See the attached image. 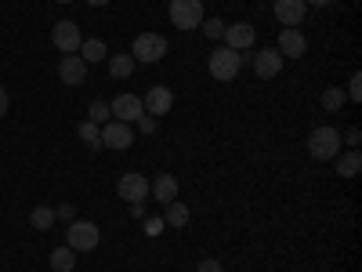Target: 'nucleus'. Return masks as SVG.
Segmentation results:
<instances>
[{"mask_svg":"<svg viewBox=\"0 0 362 272\" xmlns=\"http://www.w3.org/2000/svg\"><path fill=\"white\" fill-rule=\"evenodd\" d=\"M98 244H102V232H98L95 222H87V218H73V222H69V229H66V247H73L76 254H83V251H95Z\"/></svg>","mask_w":362,"mask_h":272,"instance_id":"1","label":"nucleus"},{"mask_svg":"<svg viewBox=\"0 0 362 272\" xmlns=\"http://www.w3.org/2000/svg\"><path fill=\"white\" fill-rule=\"evenodd\" d=\"M308 153L315 157V160H334L337 153H341V131L337 128H312V135H308Z\"/></svg>","mask_w":362,"mask_h":272,"instance_id":"2","label":"nucleus"},{"mask_svg":"<svg viewBox=\"0 0 362 272\" xmlns=\"http://www.w3.org/2000/svg\"><path fill=\"white\" fill-rule=\"evenodd\" d=\"M206 69H210V76L221 80V84L235 80V76H239V69H243V66H239V51H232V47H218V51H210Z\"/></svg>","mask_w":362,"mask_h":272,"instance_id":"3","label":"nucleus"},{"mask_svg":"<svg viewBox=\"0 0 362 272\" xmlns=\"http://www.w3.org/2000/svg\"><path fill=\"white\" fill-rule=\"evenodd\" d=\"M170 47H167V40L160 37V33H138L134 37V44H131V58L134 62H160V58L167 55Z\"/></svg>","mask_w":362,"mask_h":272,"instance_id":"4","label":"nucleus"},{"mask_svg":"<svg viewBox=\"0 0 362 272\" xmlns=\"http://www.w3.org/2000/svg\"><path fill=\"white\" fill-rule=\"evenodd\" d=\"M203 0H170V22L177 29H196L203 22Z\"/></svg>","mask_w":362,"mask_h":272,"instance_id":"5","label":"nucleus"},{"mask_svg":"<svg viewBox=\"0 0 362 272\" xmlns=\"http://www.w3.org/2000/svg\"><path fill=\"white\" fill-rule=\"evenodd\" d=\"M51 44L58 47V51H66V55H76L80 51V26L76 22H69V18H62V22H54L51 26Z\"/></svg>","mask_w":362,"mask_h":272,"instance_id":"6","label":"nucleus"},{"mask_svg":"<svg viewBox=\"0 0 362 272\" xmlns=\"http://www.w3.org/2000/svg\"><path fill=\"white\" fill-rule=\"evenodd\" d=\"M141 106H145V113L148 116H167L170 109H174V91L170 87H163V84H153V87H148L145 91V98H141Z\"/></svg>","mask_w":362,"mask_h":272,"instance_id":"7","label":"nucleus"},{"mask_svg":"<svg viewBox=\"0 0 362 272\" xmlns=\"http://www.w3.org/2000/svg\"><path fill=\"white\" fill-rule=\"evenodd\" d=\"M98 135H102V145H105V149H131V142H134L131 124H119V120H109V124H102Z\"/></svg>","mask_w":362,"mask_h":272,"instance_id":"8","label":"nucleus"},{"mask_svg":"<svg viewBox=\"0 0 362 272\" xmlns=\"http://www.w3.org/2000/svg\"><path fill=\"white\" fill-rule=\"evenodd\" d=\"M109 109H112V116L119 120V124H134V120L145 113L141 98H138V95H131V91H124V95H116V98L109 102Z\"/></svg>","mask_w":362,"mask_h":272,"instance_id":"9","label":"nucleus"},{"mask_svg":"<svg viewBox=\"0 0 362 272\" xmlns=\"http://www.w3.org/2000/svg\"><path fill=\"white\" fill-rule=\"evenodd\" d=\"M254 40H257V29H254L250 22H232V26H225V47H232V51H250Z\"/></svg>","mask_w":362,"mask_h":272,"instance_id":"10","label":"nucleus"},{"mask_svg":"<svg viewBox=\"0 0 362 272\" xmlns=\"http://www.w3.org/2000/svg\"><path fill=\"white\" fill-rule=\"evenodd\" d=\"M250 66H254V73L261 80H272V76L283 73V55L276 47H261V51H254V62Z\"/></svg>","mask_w":362,"mask_h":272,"instance_id":"11","label":"nucleus"},{"mask_svg":"<svg viewBox=\"0 0 362 272\" xmlns=\"http://www.w3.org/2000/svg\"><path fill=\"white\" fill-rule=\"evenodd\" d=\"M148 186H153V181H148L145 174H138V171H131V174H124L119 178V196H124L127 203H145V196H148Z\"/></svg>","mask_w":362,"mask_h":272,"instance_id":"12","label":"nucleus"},{"mask_svg":"<svg viewBox=\"0 0 362 272\" xmlns=\"http://www.w3.org/2000/svg\"><path fill=\"white\" fill-rule=\"evenodd\" d=\"M276 18L283 22V29H297V22H305V11H308V4L305 0H276Z\"/></svg>","mask_w":362,"mask_h":272,"instance_id":"13","label":"nucleus"},{"mask_svg":"<svg viewBox=\"0 0 362 272\" xmlns=\"http://www.w3.org/2000/svg\"><path fill=\"white\" fill-rule=\"evenodd\" d=\"M58 76H62V84L76 87V84L87 80V62H83L80 55H66L62 62H58Z\"/></svg>","mask_w":362,"mask_h":272,"instance_id":"14","label":"nucleus"},{"mask_svg":"<svg viewBox=\"0 0 362 272\" xmlns=\"http://www.w3.org/2000/svg\"><path fill=\"white\" fill-rule=\"evenodd\" d=\"M305 33L300 29H279V44H276V51L283 55V58H300L305 55Z\"/></svg>","mask_w":362,"mask_h":272,"instance_id":"15","label":"nucleus"},{"mask_svg":"<svg viewBox=\"0 0 362 272\" xmlns=\"http://www.w3.org/2000/svg\"><path fill=\"white\" fill-rule=\"evenodd\" d=\"M148 193H153L160 203H174L177 200V178L174 174H156V181H153V186H148Z\"/></svg>","mask_w":362,"mask_h":272,"instance_id":"16","label":"nucleus"},{"mask_svg":"<svg viewBox=\"0 0 362 272\" xmlns=\"http://www.w3.org/2000/svg\"><path fill=\"white\" fill-rule=\"evenodd\" d=\"M76 268V251L73 247H54L51 251V272H73Z\"/></svg>","mask_w":362,"mask_h":272,"instance_id":"17","label":"nucleus"},{"mask_svg":"<svg viewBox=\"0 0 362 272\" xmlns=\"http://www.w3.org/2000/svg\"><path fill=\"white\" fill-rule=\"evenodd\" d=\"M109 73H112L116 80H127V76L134 73V58H131V55H112V58H109Z\"/></svg>","mask_w":362,"mask_h":272,"instance_id":"18","label":"nucleus"},{"mask_svg":"<svg viewBox=\"0 0 362 272\" xmlns=\"http://www.w3.org/2000/svg\"><path fill=\"white\" fill-rule=\"evenodd\" d=\"M80 58H83L87 66L105 62V44H102V40H83V44H80Z\"/></svg>","mask_w":362,"mask_h":272,"instance_id":"19","label":"nucleus"},{"mask_svg":"<svg viewBox=\"0 0 362 272\" xmlns=\"http://www.w3.org/2000/svg\"><path fill=\"white\" fill-rule=\"evenodd\" d=\"M163 225H174V229H185L189 225V207L185 203H167V218H163Z\"/></svg>","mask_w":362,"mask_h":272,"instance_id":"20","label":"nucleus"},{"mask_svg":"<svg viewBox=\"0 0 362 272\" xmlns=\"http://www.w3.org/2000/svg\"><path fill=\"white\" fill-rule=\"evenodd\" d=\"M344 102H348V95H344L341 87H326V91H322V109H326V113H341Z\"/></svg>","mask_w":362,"mask_h":272,"instance_id":"21","label":"nucleus"},{"mask_svg":"<svg viewBox=\"0 0 362 272\" xmlns=\"http://www.w3.org/2000/svg\"><path fill=\"white\" fill-rule=\"evenodd\" d=\"M358 167H362L358 149H351V153H344V157L337 160V174H341V178H355V174H358Z\"/></svg>","mask_w":362,"mask_h":272,"instance_id":"22","label":"nucleus"},{"mask_svg":"<svg viewBox=\"0 0 362 272\" xmlns=\"http://www.w3.org/2000/svg\"><path fill=\"white\" fill-rule=\"evenodd\" d=\"M109 116H112V109H109V102H102V98L87 106V120H90V124H95V128L109 124Z\"/></svg>","mask_w":362,"mask_h":272,"instance_id":"23","label":"nucleus"},{"mask_svg":"<svg viewBox=\"0 0 362 272\" xmlns=\"http://www.w3.org/2000/svg\"><path fill=\"white\" fill-rule=\"evenodd\" d=\"M80 142L87 145V149H102V135H98V128L95 124H90V120H83V124H80Z\"/></svg>","mask_w":362,"mask_h":272,"instance_id":"24","label":"nucleus"},{"mask_svg":"<svg viewBox=\"0 0 362 272\" xmlns=\"http://www.w3.org/2000/svg\"><path fill=\"white\" fill-rule=\"evenodd\" d=\"M29 225L40 229V232H47V229L54 225V210H51V207H37L33 215H29Z\"/></svg>","mask_w":362,"mask_h":272,"instance_id":"25","label":"nucleus"},{"mask_svg":"<svg viewBox=\"0 0 362 272\" xmlns=\"http://www.w3.org/2000/svg\"><path fill=\"white\" fill-rule=\"evenodd\" d=\"M199 29H203L210 40H221V37H225V18H203Z\"/></svg>","mask_w":362,"mask_h":272,"instance_id":"26","label":"nucleus"},{"mask_svg":"<svg viewBox=\"0 0 362 272\" xmlns=\"http://www.w3.org/2000/svg\"><path fill=\"white\" fill-rule=\"evenodd\" d=\"M344 95H348L351 102H358V98H362V76H358V73L351 76V84H348V91H344Z\"/></svg>","mask_w":362,"mask_h":272,"instance_id":"27","label":"nucleus"},{"mask_svg":"<svg viewBox=\"0 0 362 272\" xmlns=\"http://www.w3.org/2000/svg\"><path fill=\"white\" fill-rule=\"evenodd\" d=\"M138 131H145V135H153V131H156V116H148V113H141V116H138Z\"/></svg>","mask_w":362,"mask_h":272,"instance_id":"28","label":"nucleus"},{"mask_svg":"<svg viewBox=\"0 0 362 272\" xmlns=\"http://www.w3.org/2000/svg\"><path fill=\"white\" fill-rule=\"evenodd\" d=\"M196 272H225V268H221V261H214V258H203V261L196 265Z\"/></svg>","mask_w":362,"mask_h":272,"instance_id":"29","label":"nucleus"},{"mask_svg":"<svg viewBox=\"0 0 362 272\" xmlns=\"http://www.w3.org/2000/svg\"><path fill=\"white\" fill-rule=\"evenodd\" d=\"M341 142H348L351 149H358V142H362V131H358V128H348V135H344Z\"/></svg>","mask_w":362,"mask_h":272,"instance_id":"30","label":"nucleus"},{"mask_svg":"<svg viewBox=\"0 0 362 272\" xmlns=\"http://www.w3.org/2000/svg\"><path fill=\"white\" fill-rule=\"evenodd\" d=\"M54 218H66V222H73V218H76V210H73V203H62V207L54 210Z\"/></svg>","mask_w":362,"mask_h":272,"instance_id":"31","label":"nucleus"},{"mask_svg":"<svg viewBox=\"0 0 362 272\" xmlns=\"http://www.w3.org/2000/svg\"><path fill=\"white\" fill-rule=\"evenodd\" d=\"M0 116H8V91L0 87Z\"/></svg>","mask_w":362,"mask_h":272,"instance_id":"32","label":"nucleus"},{"mask_svg":"<svg viewBox=\"0 0 362 272\" xmlns=\"http://www.w3.org/2000/svg\"><path fill=\"white\" fill-rule=\"evenodd\" d=\"M131 218H145V203H131Z\"/></svg>","mask_w":362,"mask_h":272,"instance_id":"33","label":"nucleus"},{"mask_svg":"<svg viewBox=\"0 0 362 272\" xmlns=\"http://www.w3.org/2000/svg\"><path fill=\"white\" fill-rule=\"evenodd\" d=\"M145 225H148V232H160V225H163V218H145Z\"/></svg>","mask_w":362,"mask_h":272,"instance_id":"34","label":"nucleus"},{"mask_svg":"<svg viewBox=\"0 0 362 272\" xmlns=\"http://www.w3.org/2000/svg\"><path fill=\"white\" fill-rule=\"evenodd\" d=\"M305 4H312V8H326V4H334V0H305Z\"/></svg>","mask_w":362,"mask_h":272,"instance_id":"35","label":"nucleus"},{"mask_svg":"<svg viewBox=\"0 0 362 272\" xmlns=\"http://www.w3.org/2000/svg\"><path fill=\"white\" fill-rule=\"evenodd\" d=\"M87 4H90V8H105V4H109V0H87Z\"/></svg>","mask_w":362,"mask_h":272,"instance_id":"36","label":"nucleus"},{"mask_svg":"<svg viewBox=\"0 0 362 272\" xmlns=\"http://www.w3.org/2000/svg\"><path fill=\"white\" fill-rule=\"evenodd\" d=\"M54 4H73V0H54Z\"/></svg>","mask_w":362,"mask_h":272,"instance_id":"37","label":"nucleus"}]
</instances>
